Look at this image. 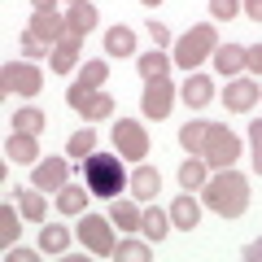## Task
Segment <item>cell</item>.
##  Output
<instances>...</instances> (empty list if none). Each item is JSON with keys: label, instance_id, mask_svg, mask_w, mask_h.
Returning a JSON list of instances; mask_svg holds the SVG:
<instances>
[{"label": "cell", "instance_id": "1", "mask_svg": "<svg viewBox=\"0 0 262 262\" xmlns=\"http://www.w3.org/2000/svg\"><path fill=\"white\" fill-rule=\"evenodd\" d=\"M206 206L214 210V214H223V219H241L245 210H249V179H245L241 170L223 166L219 175L206 179Z\"/></svg>", "mask_w": 262, "mask_h": 262}, {"label": "cell", "instance_id": "2", "mask_svg": "<svg viewBox=\"0 0 262 262\" xmlns=\"http://www.w3.org/2000/svg\"><path fill=\"white\" fill-rule=\"evenodd\" d=\"M83 175H88V192L101 196V201H114V196L122 192V184H131V175H122L118 153H88Z\"/></svg>", "mask_w": 262, "mask_h": 262}, {"label": "cell", "instance_id": "3", "mask_svg": "<svg viewBox=\"0 0 262 262\" xmlns=\"http://www.w3.org/2000/svg\"><path fill=\"white\" fill-rule=\"evenodd\" d=\"M214 48H219V35H214V27H192L188 35H179V44H175V61H179V70H188L192 75L196 66L206 61V57H214Z\"/></svg>", "mask_w": 262, "mask_h": 262}, {"label": "cell", "instance_id": "4", "mask_svg": "<svg viewBox=\"0 0 262 262\" xmlns=\"http://www.w3.org/2000/svg\"><path fill=\"white\" fill-rule=\"evenodd\" d=\"M201 158H206V166H214V170L236 166V158H241V140H236V131L214 127V122H210V136H206V149H201Z\"/></svg>", "mask_w": 262, "mask_h": 262}, {"label": "cell", "instance_id": "5", "mask_svg": "<svg viewBox=\"0 0 262 262\" xmlns=\"http://www.w3.org/2000/svg\"><path fill=\"white\" fill-rule=\"evenodd\" d=\"M66 105L75 114H83L88 122H96V118H110L114 114V101L101 92V88H83V83H70L66 88Z\"/></svg>", "mask_w": 262, "mask_h": 262}, {"label": "cell", "instance_id": "6", "mask_svg": "<svg viewBox=\"0 0 262 262\" xmlns=\"http://www.w3.org/2000/svg\"><path fill=\"white\" fill-rule=\"evenodd\" d=\"M0 88H5V96H39L44 75H39L31 61H9L0 70Z\"/></svg>", "mask_w": 262, "mask_h": 262}, {"label": "cell", "instance_id": "7", "mask_svg": "<svg viewBox=\"0 0 262 262\" xmlns=\"http://www.w3.org/2000/svg\"><path fill=\"white\" fill-rule=\"evenodd\" d=\"M114 153L122 162H144L149 158V140H144V127L131 118H118L114 122Z\"/></svg>", "mask_w": 262, "mask_h": 262}, {"label": "cell", "instance_id": "8", "mask_svg": "<svg viewBox=\"0 0 262 262\" xmlns=\"http://www.w3.org/2000/svg\"><path fill=\"white\" fill-rule=\"evenodd\" d=\"M79 241H83L96 258H110V253H114L110 223H105V219H96V214H83V223H79Z\"/></svg>", "mask_w": 262, "mask_h": 262}, {"label": "cell", "instance_id": "9", "mask_svg": "<svg viewBox=\"0 0 262 262\" xmlns=\"http://www.w3.org/2000/svg\"><path fill=\"white\" fill-rule=\"evenodd\" d=\"M170 101H175V88H170V79L166 75H158V79H149V88H144V118H166L170 114Z\"/></svg>", "mask_w": 262, "mask_h": 262}, {"label": "cell", "instance_id": "10", "mask_svg": "<svg viewBox=\"0 0 262 262\" xmlns=\"http://www.w3.org/2000/svg\"><path fill=\"white\" fill-rule=\"evenodd\" d=\"M258 101H262V88L253 83V79H232L227 92H223V105H227V110H236V114H249Z\"/></svg>", "mask_w": 262, "mask_h": 262}, {"label": "cell", "instance_id": "11", "mask_svg": "<svg viewBox=\"0 0 262 262\" xmlns=\"http://www.w3.org/2000/svg\"><path fill=\"white\" fill-rule=\"evenodd\" d=\"M66 27H70V22L57 18V9H35V18H31V27H27V31H31L35 39H44L48 48H57V39L66 35Z\"/></svg>", "mask_w": 262, "mask_h": 262}, {"label": "cell", "instance_id": "12", "mask_svg": "<svg viewBox=\"0 0 262 262\" xmlns=\"http://www.w3.org/2000/svg\"><path fill=\"white\" fill-rule=\"evenodd\" d=\"M79 48H83V31L66 27V35L57 39V48H53V75H57V70H75V61H79Z\"/></svg>", "mask_w": 262, "mask_h": 262}, {"label": "cell", "instance_id": "13", "mask_svg": "<svg viewBox=\"0 0 262 262\" xmlns=\"http://www.w3.org/2000/svg\"><path fill=\"white\" fill-rule=\"evenodd\" d=\"M66 158H44L35 162V188L39 192H53V188H66Z\"/></svg>", "mask_w": 262, "mask_h": 262}, {"label": "cell", "instance_id": "14", "mask_svg": "<svg viewBox=\"0 0 262 262\" xmlns=\"http://www.w3.org/2000/svg\"><path fill=\"white\" fill-rule=\"evenodd\" d=\"M5 158L9 162H39V144H35V136H27V131H13L9 140H5Z\"/></svg>", "mask_w": 262, "mask_h": 262}, {"label": "cell", "instance_id": "15", "mask_svg": "<svg viewBox=\"0 0 262 262\" xmlns=\"http://www.w3.org/2000/svg\"><path fill=\"white\" fill-rule=\"evenodd\" d=\"M158 192H162V175H158L153 166L131 170V196H136V201H153Z\"/></svg>", "mask_w": 262, "mask_h": 262}, {"label": "cell", "instance_id": "16", "mask_svg": "<svg viewBox=\"0 0 262 262\" xmlns=\"http://www.w3.org/2000/svg\"><path fill=\"white\" fill-rule=\"evenodd\" d=\"M214 70H223V75H236V70H249V53L236 44H223L214 48Z\"/></svg>", "mask_w": 262, "mask_h": 262}, {"label": "cell", "instance_id": "17", "mask_svg": "<svg viewBox=\"0 0 262 262\" xmlns=\"http://www.w3.org/2000/svg\"><path fill=\"white\" fill-rule=\"evenodd\" d=\"M170 223H175V227H184V232H192V227L201 223V206H196L192 196L184 192V196L175 201V206H170Z\"/></svg>", "mask_w": 262, "mask_h": 262}, {"label": "cell", "instance_id": "18", "mask_svg": "<svg viewBox=\"0 0 262 262\" xmlns=\"http://www.w3.org/2000/svg\"><path fill=\"white\" fill-rule=\"evenodd\" d=\"M105 53H110V57H131V53H136V35H131L127 22H118V27L105 35Z\"/></svg>", "mask_w": 262, "mask_h": 262}, {"label": "cell", "instance_id": "19", "mask_svg": "<svg viewBox=\"0 0 262 262\" xmlns=\"http://www.w3.org/2000/svg\"><path fill=\"white\" fill-rule=\"evenodd\" d=\"M210 96H214V83H210L206 75H188V83H184V101L192 105V110L210 105Z\"/></svg>", "mask_w": 262, "mask_h": 262}, {"label": "cell", "instance_id": "20", "mask_svg": "<svg viewBox=\"0 0 262 262\" xmlns=\"http://www.w3.org/2000/svg\"><path fill=\"white\" fill-rule=\"evenodd\" d=\"M83 206H88V188H75V184L57 188V210L61 214H83Z\"/></svg>", "mask_w": 262, "mask_h": 262}, {"label": "cell", "instance_id": "21", "mask_svg": "<svg viewBox=\"0 0 262 262\" xmlns=\"http://www.w3.org/2000/svg\"><path fill=\"white\" fill-rule=\"evenodd\" d=\"M206 136H210V122H188L184 131H179V144H184L188 153H192V158H201V149H206Z\"/></svg>", "mask_w": 262, "mask_h": 262}, {"label": "cell", "instance_id": "22", "mask_svg": "<svg viewBox=\"0 0 262 262\" xmlns=\"http://www.w3.org/2000/svg\"><path fill=\"white\" fill-rule=\"evenodd\" d=\"M206 158H188L184 166H179V184L188 188V192H192V188H206Z\"/></svg>", "mask_w": 262, "mask_h": 262}, {"label": "cell", "instance_id": "23", "mask_svg": "<svg viewBox=\"0 0 262 262\" xmlns=\"http://www.w3.org/2000/svg\"><path fill=\"white\" fill-rule=\"evenodd\" d=\"M66 245H70V232H66L61 223H53V227H44V232H39V253H48V258H53V253H61Z\"/></svg>", "mask_w": 262, "mask_h": 262}, {"label": "cell", "instance_id": "24", "mask_svg": "<svg viewBox=\"0 0 262 262\" xmlns=\"http://www.w3.org/2000/svg\"><path fill=\"white\" fill-rule=\"evenodd\" d=\"M66 22H70L75 31H83V35H88V31L96 27V9L88 5V0H75V5H70V13H66Z\"/></svg>", "mask_w": 262, "mask_h": 262}, {"label": "cell", "instance_id": "25", "mask_svg": "<svg viewBox=\"0 0 262 262\" xmlns=\"http://www.w3.org/2000/svg\"><path fill=\"white\" fill-rule=\"evenodd\" d=\"M110 258H118V262H149L153 258V249H149V245H140V241H114V253H110Z\"/></svg>", "mask_w": 262, "mask_h": 262}, {"label": "cell", "instance_id": "26", "mask_svg": "<svg viewBox=\"0 0 262 262\" xmlns=\"http://www.w3.org/2000/svg\"><path fill=\"white\" fill-rule=\"evenodd\" d=\"M13 131H27V136H39V131H44V110H35V105L18 110V114H13Z\"/></svg>", "mask_w": 262, "mask_h": 262}, {"label": "cell", "instance_id": "27", "mask_svg": "<svg viewBox=\"0 0 262 262\" xmlns=\"http://www.w3.org/2000/svg\"><path fill=\"white\" fill-rule=\"evenodd\" d=\"M66 153H70V158H88V153H96V131L92 127L75 131V136L66 140Z\"/></svg>", "mask_w": 262, "mask_h": 262}, {"label": "cell", "instance_id": "28", "mask_svg": "<svg viewBox=\"0 0 262 262\" xmlns=\"http://www.w3.org/2000/svg\"><path fill=\"white\" fill-rule=\"evenodd\" d=\"M166 227H170V214H162V210H144L140 232L149 236V241H162V236H166Z\"/></svg>", "mask_w": 262, "mask_h": 262}, {"label": "cell", "instance_id": "29", "mask_svg": "<svg viewBox=\"0 0 262 262\" xmlns=\"http://www.w3.org/2000/svg\"><path fill=\"white\" fill-rule=\"evenodd\" d=\"M140 219H144V210H136L131 201L114 206V227H122V232H140Z\"/></svg>", "mask_w": 262, "mask_h": 262}, {"label": "cell", "instance_id": "30", "mask_svg": "<svg viewBox=\"0 0 262 262\" xmlns=\"http://www.w3.org/2000/svg\"><path fill=\"white\" fill-rule=\"evenodd\" d=\"M18 210H22V219H31V223L44 219V196H39V188H31V192L18 196Z\"/></svg>", "mask_w": 262, "mask_h": 262}, {"label": "cell", "instance_id": "31", "mask_svg": "<svg viewBox=\"0 0 262 262\" xmlns=\"http://www.w3.org/2000/svg\"><path fill=\"white\" fill-rule=\"evenodd\" d=\"M105 79H110V66H105V61H88V66H79V83H83V88H101Z\"/></svg>", "mask_w": 262, "mask_h": 262}, {"label": "cell", "instance_id": "32", "mask_svg": "<svg viewBox=\"0 0 262 262\" xmlns=\"http://www.w3.org/2000/svg\"><path fill=\"white\" fill-rule=\"evenodd\" d=\"M0 241L18 245V210L13 206H0Z\"/></svg>", "mask_w": 262, "mask_h": 262}, {"label": "cell", "instance_id": "33", "mask_svg": "<svg viewBox=\"0 0 262 262\" xmlns=\"http://www.w3.org/2000/svg\"><path fill=\"white\" fill-rule=\"evenodd\" d=\"M166 70H170V66H166V57H162V48L140 57V75H144V79H158V75H166Z\"/></svg>", "mask_w": 262, "mask_h": 262}, {"label": "cell", "instance_id": "34", "mask_svg": "<svg viewBox=\"0 0 262 262\" xmlns=\"http://www.w3.org/2000/svg\"><path fill=\"white\" fill-rule=\"evenodd\" d=\"M249 140H253V166H258V175H262V118L249 122Z\"/></svg>", "mask_w": 262, "mask_h": 262}, {"label": "cell", "instance_id": "35", "mask_svg": "<svg viewBox=\"0 0 262 262\" xmlns=\"http://www.w3.org/2000/svg\"><path fill=\"white\" fill-rule=\"evenodd\" d=\"M210 13H214V18H227V22H232L236 13H241V5H236V0H210Z\"/></svg>", "mask_w": 262, "mask_h": 262}, {"label": "cell", "instance_id": "36", "mask_svg": "<svg viewBox=\"0 0 262 262\" xmlns=\"http://www.w3.org/2000/svg\"><path fill=\"white\" fill-rule=\"evenodd\" d=\"M22 53H27V57H39V53H53V48H48L44 39H35V35L27 31V35H22Z\"/></svg>", "mask_w": 262, "mask_h": 262}, {"label": "cell", "instance_id": "37", "mask_svg": "<svg viewBox=\"0 0 262 262\" xmlns=\"http://www.w3.org/2000/svg\"><path fill=\"white\" fill-rule=\"evenodd\" d=\"M149 35H153V44H158V48H166V44H170V31H166V27H162V22H158V18H153V22H149Z\"/></svg>", "mask_w": 262, "mask_h": 262}, {"label": "cell", "instance_id": "38", "mask_svg": "<svg viewBox=\"0 0 262 262\" xmlns=\"http://www.w3.org/2000/svg\"><path fill=\"white\" fill-rule=\"evenodd\" d=\"M245 262H262V236L253 245H245Z\"/></svg>", "mask_w": 262, "mask_h": 262}, {"label": "cell", "instance_id": "39", "mask_svg": "<svg viewBox=\"0 0 262 262\" xmlns=\"http://www.w3.org/2000/svg\"><path fill=\"white\" fill-rule=\"evenodd\" d=\"M245 13H249L253 22H262V0H245Z\"/></svg>", "mask_w": 262, "mask_h": 262}, {"label": "cell", "instance_id": "40", "mask_svg": "<svg viewBox=\"0 0 262 262\" xmlns=\"http://www.w3.org/2000/svg\"><path fill=\"white\" fill-rule=\"evenodd\" d=\"M5 258H9V262H31V258H35V253H31V249H9V253H5Z\"/></svg>", "mask_w": 262, "mask_h": 262}, {"label": "cell", "instance_id": "41", "mask_svg": "<svg viewBox=\"0 0 262 262\" xmlns=\"http://www.w3.org/2000/svg\"><path fill=\"white\" fill-rule=\"evenodd\" d=\"M249 70H262V44L249 48Z\"/></svg>", "mask_w": 262, "mask_h": 262}, {"label": "cell", "instance_id": "42", "mask_svg": "<svg viewBox=\"0 0 262 262\" xmlns=\"http://www.w3.org/2000/svg\"><path fill=\"white\" fill-rule=\"evenodd\" d=\"M31 5H35V9H53L57 0H31Z\"/></svg>", "mask_w": 262, "mask_h": 262}, {"label": "cell", "instance_id": "43", "mask_svg": "<svg viewBox=\"0 0 262 262\" xmlns=\"http://www.w3.org/2000/svg\"><path fill=\"white\" fill-rule=\"evenodd\" d=\"M140 5H162V0H140Z\"/></svg>", "mask_w": 262, "mask_h": 262}, {"label": "cell", "instance_id": "44", "mask_svg": "<svg viewBox=\"0 0 262 262\" xmlns=\"http://www.w3.org/2000/svg\"><path fill=\"white\" fill-rule=\"evenodd\" d=\"M70 5H75V0H70Z\"/></svg>", "mask_w": 262, "mask_h": 262}]
</instances>
